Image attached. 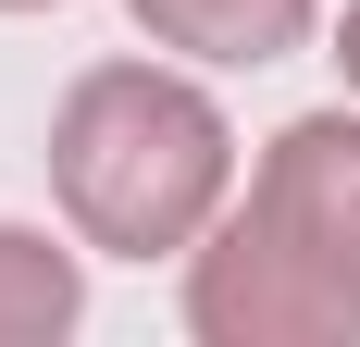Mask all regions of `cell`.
Here are the masks:
<instances>
[{
  "label": "cell",
  "mask_w": 360,
  "mask_h": 347,
  "mask_svg": "<svg viewBox=\"0 0 360 347\" xmlns=\"http://www.w3.org/2000/svg\"><path fill=\"white\" fill-rule=\"evenodd\" d=\"M236 186V124L199 63H87L50 112V199L100 261H186Z\"/></svg>",
  "instance_id": "1"
},
{
  "label": "cell",
  "mask_w": 360,
  "mask_h": 347,
  "mask_svg": "<svg viewBox=\"0 0 360 347\" xmlns=\"http://www.w3.org/2000/svg\"><path fill=\"white\" fill-rule=\"evenodd\" d=\"M186 335L199 347H348L360 335V285L323 273V261L236 186V211L186 248Z\"/></svg>",
  "instance_id": "2"
},
{
  "label": "cell",
  "mask_w": 360,
  "mask_h": 347,
  "mask_svg": "<svg viewBox=\"0 0 360 347\" xmlns=\"http://www.w3.org/2000/svg\"><path fill=\"white\" fill-rule=\"evenodd\" d=\"M249 199L274 211L323 273L360 285V100L274 124V137H261V162H249Z\"/></svg>",
  "instance_id": "3"
},
{
  "label": "cell",
  "mask_w": 360,
  "mask_h": 347,
  "mask_svg": "<svg viewBox=\"0 0 360 347\" xmlns=\"http://www.w3.org/2000/svg\"><path fill=\"white\" fill-rule=\"evenodd\" d=\"M124 13L149 50H174L199 74H261L286 50H311V25H323V0H124Z\"/></svg>",
  "instance_id": "4"
},
{
  "label": "cell",
  "mask_w": 360,
  "mask_h": 347,
  "mask_svg": "<svg viewBox=\"0 0 360 347\" xmlns=\"http://www.w3.org/2000/svg\"><path fill=\"white\" fill-rule=\"evenodd\" d=\"M87 322V236L0 223V347H63Z\"/></svg>",
  "instance_id": "5"
},
{
  "label": "cell",
  "mask_w": 360,
  "mask_h": 347,
  "mask_svg": "<svg viewBox=\"0 0 360 347\" xmlns=\"http://www.w3.org/2000/svg\"><path fill=\"white\" fill-rule=\"evenodd\" d=\"M335 74H348V100H360V0L335 13Z\"/></svg>",
  "instance_id": "6"
},
{
  "label": "cell",
  "mask_w": 360,
  "mask_h": 347,
  "mask_svg": "<svg viewBox=\"0 0 360 347\" xmlns=\"http://www.w3.org/2000/svg\"><path fill=\"white\" fill-rule=\"evenodd\" d=\"M0 13H63V0H0Z\"/></svg>",
  "instance_id": "7"
}]
</instances>
